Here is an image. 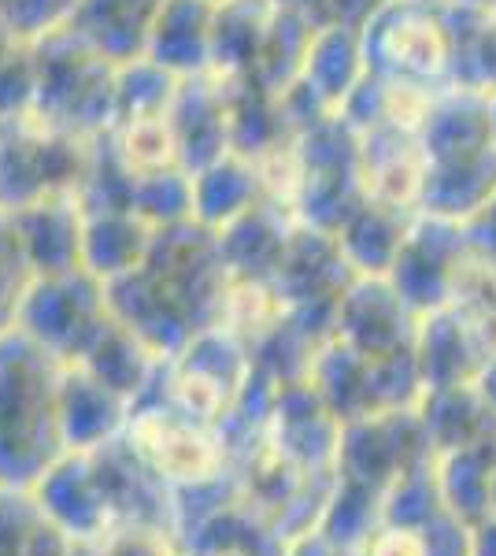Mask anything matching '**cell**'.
<instances>
[{"instance_id":"1","label":"cell","mask_w":496,"mask_h":556,"mask_svg":"<svg viewBox=\"0 0 496 556\" xmlns=\"http://www.w3.org/2000/svg\"><path fill=\"white\" fill-rule=\"evenodd\" d=\"M230 286L233 275L222 260L219 235L186 219L156 230L145 264L107 282L104 293L112 316L170 361L201 330L227 319Z\"/></svg>"},{"instance_id":"2","label":"cell","mask_w":496,"mask_h":556,"mask_svg":"<svg viewBox=\"0 0 496 556\" xmlns=\"http://www.w3.org/2000/svg\"><path fill=\"white\" fill-rule=\"evenodd\" d=\"M63 361L12 327L0 334V490L30 493L60 456Z\"/></svg>"},{"instance_id":"3","label":"cell","mask_w":496,"mask_h":556,"mask_svg":"<svg viewBox=\"0 0 496 556\" xmlns=\"http://www.w3.org/2000/svg\"><path fill=\"white\" fill-rule=\"evenodd\" d=\"M422 197L419 212L467 223L496 193V134L489 97L474 89H448L430 104L419 127Z\"/></svg>"},{"instance_id":"4","label":"cell","mask_w":496,"mask_h":556,"mask_svg":"<svg viewBox=\"0 0 496 556\" xmlns=\"http://www.w3.org/2000/svg\"><path fill=\"white\" fill-rule=\"evenodd\" d=\"M367 75L404 93L437 101L456 89V41L445 0H382L364 23Z\"/></svg>"},{"instance_id":"5","label":"cell","mask_w":496,"mask_h":556,"mask_svg":"<svg viewBox=\"0 0 496 556\" xmlns=\"http://www.w3.org/2000/svg\"><path fill=\"white\" fill-rule=\"evenodd\" d=\"M101 138H82L38 112L0 119V212L23 208L63 193H82L97 164Z\"/></svg>"},{"instance_id":"6","label":"cell","mask_w":496,"mask_h":556,"mask_svg":"<svg viewBox=\"0 0 496 556\" xmlns=\"http://www.w3.org/2000/svg\"><path fill=\"white\" fill-rule=\"evenodd\" d=\"M34 64H38L34 112L82 138H104L115 127L119 64L89 49L71 30L34 45Z\"/></svg>"},{"instance_id":"7","label":"cell","mask_w":496,"mask_h":556,"mask_svg":"<svg viewBox=\"0 0 496 556\" xmlns=\"http://www.w3.org/2000/svg\"><path fill=\"white\" fill-rule=\"evenodd\" d=\"M126 438L141 453L160 479H167L175 490L182 486H204L222 475H230V450L219 424L189 416L156 386L133 405Z\"/></svg>"},{"instance_id":"8","label":"cell","mask_w":496,"mask_h":556,"mask_svg":"<svg viewBox=\"0 0 496 556\" xmlns=\"http://www.w3.org/2000/svg\"><path fill=\"white\" fill-rule=\"evenodd\" d=\"M256 371L252 345L227 323L207 327L160 371V390L189 416L222 424Z\"/></svg>"},{"instance_id":"9","label":"cell","mask_w":496,"mask_h":556,"mask_svg":"<svg viewBox=\"0 0 496 556\" xmlns=\"http://www.w3.org/2000/svg\"><path fill=\"white\" fill-rule=\"evenodd\" d=\"M107 319H112V308H107L104 282L78 267L63 275H38L15 327L52 356H60L63 364H75L93 345Z\"/></svg>"},{"instance_id":"10","label":"cell","mask_w":496,"mask_h":556,"mask_svg":"<svg viewBox=\"0 0 496 556\" xmlns=\"http://www.w3.org/2000/svg\"><path fill=\"white\" fill-rule=\"evenodd\" d=\"M471 241L463 223L437 219V215H415L408 238L400 245V256L390 267V282L400 293L415 316H430L437 308H448L456 298V286L471 264Z\"/></svg>"},{"instance_id":"11","label":"cell","mask_w":496,"mask_h":556,"mask_svg":"<svg viewBox=\"0 0 496 556\" xmlns=\"http://www.w3.org/2000/svg\"><path fill=\"white\" fill-rule=\"evenodd\" d=\"M434 456L437 450L430 445L419 408H393L341 424L338 468L333 471L385 490L396 475L422 460H434Z\"/></svg>"},{"instance_id":"12","label":"cell","mask_w":496,"mask_h":556,"mask_svg":"<svg viewBox=\"0 0 496 556\" xmlns=\"http://www.w3.org/2000/svg\"><path fill=\"white\" fill-rule=\"evenodd\" d=\"M415 334H419V316L404 304L390 278H352L333 312V338L371 361H382L415 349Z\"/></svg>"},{"instance_id":"13","label":"cell","mask_w":496,"mask_h":556,"mask_svg":"<svg viewBox=\"0 0 496 556\" xmlns=\"http://www.w3.org/2000/svg\"><path fill=\"white\" fill-rule=\"evenodd\" d=\"M267 438L304 475H333L341 445V419L327 408L308 379L285 382L267 419Z\"/></svg>"},{"instance_id":"14","label":"cell","mask_w":496,"mask_h":556,"mask_svg":"<svg viewBox=\"0 0 496 556\" xmlns=\"http://www.w3.org/2000/svg\"><path fill=\"white\" fill-rule=\"evenodd\" d=\"M170 130H175L178 160H182L189 175L233 152L227 83L212 71L196 78H182L175 104H170Z\"/></svg>"},{"instance_id":"15","label":"cell","mask_w":496,"mask_h":556,"mask_svg":"<svg viewBox=\"0 0 496 556\" xmlns=\"http://www.w3.org/2000/svg\"><path fill=\"white\" fill-rule=\"evenodd\" d=\"M359 164H364V186L367 197L385 201L393 208L419 212L422 197V146L419 127L408 123H378L371 130H359Z\"/></svg>"},{"instance_id":"16","label":"cell","mask_w":496,"mask_h":556,"mask_svg":"<svg viewBox=\"0 0 496 556\" xmlns=\"http://www.w3.org/2000/svg\"><path fill=\"white\" fill-rule=\"evenodd\" d=\"M133 405L78 364H63L60 427L67 453H93L126 434Z\"/></svg>"},{"instance_id":"17","label":"cell","mask_w":496,"mask_h":556,"mask_svg":"<svg viewBox=\"0 0 496 556\" xmlns=\"http://www.w3.org/2000/svg\"><path fill=\"white\" fill-rule=\"evenodd\" d=\"M30 493L38 497L41 513L52 527H60V531L75 538H86V542H101L115 527L86 453L60 456Z\"/></svg>"},{"instance_id":"18","label":"cell","mask_w":496,"mask_h":556,"mask_svg":"<svg viewBox=\"0 0 496 556\" xmlns=\"http://www.w3.org/2000/svg\"><path fill=\"white\" fill-rule=\"evenodd\" d=\"M367 78L364 41H359V26L348 23H319L315 26L311 49L304 56L301 89L322 115H338L359 83Z\"/></svg>"},{"instance_id":"19","label":"cell","mask_w":496,"mask_h":556,"mask_svg":"<svg viewBox=\"0 0 496 556\" xmlns=\"http://www.w3.org/2000/svg\"><path fill=\"white\" fill-rule=\"evenodd\" d=\"M489 361V353L467 327V319L448 304L419 319L415 334V364H419L422 390H448V386L474 382L478 371Z\"/></svg>"},{"instance_id":"20","label":"cell","mask_w":496,"mask_h":556,"mask_svg":"<svg viewBox=\"0 0 496 556\" xmlns=\"http://www.w3.org/2000/svg\"><path fill=\"white\" fill-rule=\"evenodd\" d=\"M12 219L20 227V238L38 275H63L82 267V193L49 197V201L34 204V208L15 212Z\"/></svg>"},{"instance_id":"21","label":"cell","mask_w":496,"mask_h":556,"mask_svg":"<svg viewBox=\"0 0 496 556\" xmlns=\"http://www.w3.org/2000/svg\"><path fill=\"white\" fill-rule=\"evenodd\" d=\"M215 0H164L152 26L145 56L178 78H196L212 71Z\"/></svg>"},{"instance_id":"22","label":"cell","mask_w":496,"mask_h":556,"mask_svg":"<svg viewBox=\"0 0 496 556\" xmlns=\"http://www.w3.org/2000/svg\"><path fill=\"white\" fill-rule=\"evenodd\" d=\"M160 8L164 0H78L67 30L112 64H130L145 56Z\"/></svg>"},{"instance_id":"23","label":"cell","mask_w":496,"mask_h":556,"mask_svg":"<svg viewBox=\"0 0 496 556\" xmlns=\"http://www.w3.org/2000/svg\"><path fill=\"white\" fill-rule=\"evenodd\" d=\"M267 201V186L259 164L245 152H227V156L204 164L193 172V219L207 230H227L241 215H249L256 204Z\"/></svg>"},{"instance_id":"24","label":"cell","mask_w":496,"mask_h":556,"mask_svg":"<svg viewBox=\"0 0 496 556\" xmlns=\"http://www.w3.org/2000/svg\"><path fill=\"white\" fill-rule=\"evenodd\" d=\"M293 227H296L293 212L267 197V201L256 204L249 215H241L238 223L219 230V249H222V260H227L233 282H270Z\"/></svg>"},{"instance_id":"25","label":"cell","mask_w":496,"mask_h":556,"mask_svg":"<svg viewBox=\"0 0 496 556\" xmlns=\"http://www.w3.org/2000/svg\"><path fill=\"white\" fill-rule=\"evenodd\" d=\"M415 215L419 212L393 208V204L367 197V201L341 223L338 235H333L341 245V256L348 260L352 275L356 278L390 275V267L396 264V256H400V245H404V238H408Z\"/></svg>"},{"instance_id":"26","label":"cell","mask_w":496,"mask_h":556,"mask_svg":"<svg viewBox=\"0 0 496 556\" xmlns=\"http://www.w3.org/2000/svg\"><path fill=\"white\" fill-rule=\"evenodd\" d=\"M156 227L130 208H86L82 227V267L101 282L130 275L145 264Z\"/></svg>"},{"instance_id":"27","label":"cell","mask_w":496,"mask_h":556,"mask_svg":"<svg viewBox=\"0 0 496 556\" xmlns=\"http://www.w3.org/2000/svg\"><path fill=\"white\" fill-rule=\"evenodd\" d=\"M75 364L86 367L89 375H97L104 386H112V390L130 401V405H138L152 386H156L167 361L152 353L126 323L112 316L101 327V334L93 338V345H89Z\"/></svg>"},{"instance_id":"28","label":"cell","mask_w":496,"mask_h":556,"mask_svg":"<svg viewBox=\"0 0 496 556\" xmlns=\"http://www.w3.org/2000/svg\"><path fill=\"white\" fill-rule=\"evenodd\" d=\"M419 416L437 456L467 450V445H478L485 438H496V412L485 405V397L478 393L474 382L422 393Z\"/></svg>"},{"instance_id":"29","label":"cell","mask_w":496,"mask_h":556,"mask_svg":"<svg viewBox=\"0 0 496 556\" xmlns=\"http://www.w3.org/2000/svg\"><path fill=\"white\" fill-rule=\"evenodd\" d=\"M493 479H496V438H485L467 450L437 456V486L448 513L478 527L493 516Z\"/></svg>"},{"instance_id":"30","label":"cell","mask_w":496,"mask_h":556,"mask_svg":"<svg viewBox=\"0 0 496 556\" xmlns=\"http://www.w3.org/2000/svg\"><path fill=\"white\" fill-rule=\"evenodd\" d=\"M448 23H453L456 41V86L474 89V93H496V4H453Z\"/></svg>"},{"instance_id":"31","label":"cell","mask_w":496,"mask_h":556,"mask_svg":"<svg viewBox=\"0 0 496 556\" xmlns=\"http://www.w3.org/2000/svg\"><path fill=\"white\" fill-rule=\"evenodd\" d=\"M382 505H385V490L371 486V482L348 479V475H338L315 531L327 534L330 542L345 545V549L364 553L371 545V538L385 527Z\"/></svg>"},{"instance_id":"32","label":"cell","mask_w":496,"mask_h":556,"mask_svg":"<svg viewBox=\"0 0 496 556\" xmlns=\"http://www.w3.org/2000/svg\"><path fill=\"white\" fill-rule=\"evenodd\" d=\"M104 149L112 152L115 164L133 178L167 172V167H182L178 146H175V130H170V112L152 115V119L115 123V127L104 134Z\"/></svg>"},{"instance_id":"33","label":"cell","mask_w":496,"mask_h":556,"mask_svg":"<svg viewBox=\"0 0 496 556\" xmlns=\"http://www.w3.org/2000/svg\"><path fill=\"white\" fill-rule=\"evenodd\" d=\"M182 78L170 75L149 56L119 64V86H115V123L130 119H152V115H167L178 97Z\"/></svg>"},{"instance_id":"34","label":"cell","mask_w":496,"mask_h":556,"mask_svg":"<svg viewBox=\"0 0 496 556\" xmlns=\"http://www.w3.org/2000/svg\"><path fill=\"white\" fill-rule=\"evenodd\" d=\"M437 513H445L437 486V456L408 468L385 486V527H404V531H422Z\"/></svg>"},{"instance_id":"35","label":"cell","mask_w":496,"mask_h":556,"mask_svg":"<svg viewBox=\"0 0 496 556\" xmlns=\"http://www.w3.org/2000/svg\"><path fill=\"white\" fill-rule=\"evenodd\" d=\"M34 282H38V271L20 238V227L12 215L0 212V334H8L20 323L23 301Z\"/></svg>"},{"instance_id":"36","label":"cell","mask_w":496,"mask_h":556,"mask_svg":"<svg viewBox=\"0 0 496 556\" xmlns=\"http://www.w3.org/2000/svg\"><path fill=\"white\" fill-rule=\"evenodd\" d=\"M44 513L26 490H0V556H34Z\"/></svg>"},{"instance_id":"37","label":"cell","mask_w":496,"mask_h":556,"mask_svg":"<svg viewBox=\"0 0 496 556\" xmlns=\"http://www.w3.org/2000/svg\"><path fill=\"white\" fill-rule=\"evenodd\" d=\"M75 8L78 0H0V15L30 45L67 30L75 20Z\"/></svg>"},{"instance_id":"38","label":"cell","mask_w":496,"mask_h":556,"mask_svg":"<svg viewBox=\"0 0 496 556\" xmlns=\"http://www.w3.org/2000/svg\"><path fill=\"white\" fill-rule=\"evenodd\" d=\"M34 89H38L34 45H20L15 52L0 56V119L4 115L34 112Z\"/></svg>"},{"instance_id":"39","label":"cell","mask_w":496,"mask_h":556,"mask_svg":"<svg viewBox=\"0 0 496 556\" xmlns=\"http://www.w3.org/2000/svg\"><path fill=\"white\" fill-rule=\"evenodd\" d=\"M101 556H178L182 545L170 531L160 527H138V523H123L112 527L101 542H97Z\"/></svg>"},{"instance_id":"40","label":"cell","mask_w":496,"mask_h":556,"mask_svg":"<svg viewBox=\"0 0 496 556\" xmlns=\"http://www.w3.org/2000/svg\"><path fill=\"white\" fill-rule=\"evenodd\" d=\"M422 542L430 556H474V527L463 523L456 513H437L422 527Z\"/></svg>"},{"instance_id":"41","label":"cell","mask_w":496,"mask_h":556,"mask_svg":"<svg viewBox=\"0 0 496 556\" xmlns=\"http://www.w3.org/2000/svg\"><path fill=\"white\" fill-rule=\"evenodd\" d=\"M282 4L296 8V12L311 15L315 23H348L359 26L374 12L382 0H282Z\"/></svg>"},{"instance_id":"42","label":"cell","mask_w":496,"mask_h":556,"mask_svg":"<svg viewBox=\"0 0 496 556\" xmlns=\"http://www.w3.org/2000/svg\"><path fill=\"white\" fill-rule=\"evenodd\" d=\"M463 230H467V241H471V253L482 260V264L496 267V193L474 219L463 223Z\"/></svg>"},{"instance_id":"43","label":"cell","mask_w":496,"mask_h":556,"mask_svg":"<svg viewBox=\"0 0 496 556\" xmlns=\"http://www.w3.org/2000/svg\"><path fill=\"white\" fill-rule=\"evenodd\" d=\"M364 556H430L427 542L419 531H404V527H382L371 545L364 549Z\"/></svg>"},{"instance_id":"44","label":"cell","mask_w":496,"mask_h":556,"mask_svg":"<svg viewBox=\"0 0 496 556\" xmlns=\"http://www.w3.org/2000/svg\"><path fill=\"white\" fill-rule=\"evenodd\" d=\"M34 556H101V549H97V542H86V538L60 531V527H52L49 519H44L38 545H34Z\"/></svg>"},{"instance_id":"45","label":"cell","mask_w":496,"mask_h":556,"mask_svg":"<svg viewBox=\"0 0 496 556\" xmlns=\"http://www.w3.org/2000/svg\"><path fill=\"white\" fill-rule=\"evenodd\" d=\"M282 556H364V553H359V549H345V545L330 542L327 534H319L311 527V531L290 538V542H285V553Z\"/></svg>"},{"instance_id":"46","label":"cell","mask_w":496,"mask_h":556,"mask_svg":"<svg viewBox=\"0 0 496 556\" xmlns=\"http://www.w3.org/2000/svg\"><path fill=\"white\" fill-rule=\"evenodd\" d=\"M474 556H496V513L474 527Z\"/></svg>"},{"instance_id":"47","label":"cell","mask_w":496,"mask_h":556,"mask_svg":"<svg viewBox=\"0 0 496 556\" xmlns=\"http://www.w3.org/2000/svg\"><path fill=\"white\" fill-rule=\"evenodd\" d=\"M474 386H478V393L485 397V405L496 412V356H493V361H485V367L478 371Z\"/></svg>"},{"instance_id":"48","label":"cell","mask_w":496,"mask_h":556,"mask_svg":"<svg viewBox=\"0 0 496 556\" xmlns=\"http://www.w3.org/2000/svg\"><path fill=\"white\" fill-rule=\"evenodd\" d=\"M20 45H30V41H23L20 34L12 30V23H8L4 15H0V56H8V52H15V49H20Z\"/></svg>"},{"instance_id":"49","label":"cell","mask_w":496,"mask_h":556,"mask_svg":"<svg viewBox=\"0 0 496 556\" xmlns=\"http://www.w3.org/2000/svg\"><path fill=\"white\" fill-rule=\"evenodd\" d=\"M178 556H245V553H219V549H182Z\"/></svg>"},{"instance_id":"50","label":"cell","mask_w":496,"mask_h":556,"mask_svg":"<svg viewBox=\"0 0 496 556\" xmlns=\"http://www.w3.org/2000/svg\"><path fill=\"white\" fill-rule=\"evenodd\" d=\"M489 115H493V134H496V93L489 97Z\"/></svg>"},{"instance_id":"51","label":"cell","mask_w":496,"mask_h":556,"mask_svg":"<svg viewBox=\"0 0 496 556\" xmlns=\"http://www.w3.org/2000/svg\"><path fill=\"white\" fill-rule=\"evenodd\" d=\"M453 4H496V0H453Z\"/></svg>"},{"instance_id":"52","label":"cell","mask_w":496,"mask_h":556,"mask_svg":"<svg viewBox=\"0 0 496 556\" xmlns=\"http://www.w3.org/2000/svg\"><path fill=\"white\" fill-rule=\"evenodd\" d=\"M493 513H496V479H493Z\"/></svg>"},{"instance_id":"53","label":"cell","mask_w":496,"mask_h":556,"mask_svg":"<svg viewBox=\"0 0 496 556\" xmlns=\"http://www.w3.org/2000/svg\"><path fill=\"white\" fill-rule=\"evenodd\" d=\"M215 4H222V0H215Z\"/></svg>"}]
</instances>
